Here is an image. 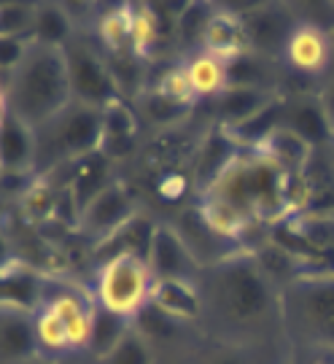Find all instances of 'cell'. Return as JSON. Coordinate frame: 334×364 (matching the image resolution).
Segmentation results:
<instances>
[{
    "mask_svg": "<svg viewBox=\"0 0 334 364\" xmlns=\"http://www.w3.org/2000/svg\"><path fill=\"white\" fill-rule=\"evenodd\" d=\"M197 289L203 311L194 329L200 335L243 348L294 353L286 335L283 289L262 270L251 248L205 267Z\"/></svg>",
    "mask_w": 334,
    "mask_h": 364,
    "instance_id": "obj_1",
    "label": "cell"
},
{
    "mask_svg": "<svg viewBox=\"0 0 334 364\" xmlns=\"http://www.w3.org/2000/svg\"><path fill=\"white\" fill-rule=\"evenodd\" d=\"M197 197H210L227 205L248 227L264 224L272 230L305 213L310 203V183L308 176L289 173L257 149H240L227 170Z\"/></svg>",
    "mask_w": 334,
    "mask_h": 364,
    "instance_id": "obj_2",
    "label": "cell"
},
{
    "mask_svg": "<svg viewBox=\"0 0 334 364\" xmlns=\"http://www.w3.org/2000/svg\"><path fill=\"white\" fill-rule=\"evenodd\" d=\"M70 103H73V87H70L65 49L33 41L25 63L9 78H3V111L41 130Z\"/></svg>",
    "mask_w": 334,
    "mask_h": 364,
    "instance_id": "obj_3",
    "label": "cell"
},
{
    "mask_svg": "<svg viewBox=\"0 0 334 364\" xmlns=\"http://www.w3.org/2000/svg\"><path fill=\"white\" fill-rule=\"evenodd\" d=\"M283 318L296 359L334 353V270L302 273L283 289Z\"/></svg>",
    "mask_w": 334,
    "mask_h": 364,
    "instance_id": "obj_4",
    "label": "cell"
},
{
    "mask_svg": "<svg viewBox=\"0 0 334 364\" xmlns=\"http://www.w3.org/2000/svg\"><path fill=\"white\" fill-rule=\"evenodd\" d=\"M97 299L73 284H57L49 289L43 308L36 313L38 346L43 356L70 359L90 348L92 324H95Z\"/></svg>",
    "mask_w": 334,
    "mask_h": 364,
    "instance_id": "obj_5",
    "label": "cell"
},
{
    "mask_svg": "<svg viewBox=\"0 0 334 364\" xmlns=\"http://www.w3.org/2000/svg\"><path fill=\"white\" fill-rule=\"evenodd\" d=\"M103 122L105 111L87 103H73L46 122L38 130V159L36 176L46 178L49 173L76 165L78 159L103 149Z\"/></svg>",
    "mask_w": 334,
    "mask_h": 364,
    "instance_id": "obj_6",
    "label": "cell"
},
{
    "mask_svg": "<svg viewBox=\"0 0 334 364\" xmlns=\"http://www.w3.org/2000/svg\"><path fill=\"white\" fill-rule=\"evenodd\" d=\"M156 278L151 264L141 254L122 251L105 257L95 275V299L97 305L111 313H119L129 321H135L143 308L151 302Z\"/></svg>",
    "mask_w": 334,
    "mask_h": 364,
    "instance_id": "obj_7",
    "label": "cell"
},
{
    "mask_svg": "<svg viewBox=\"0 0 334 364\" xmlns=\"http://www.w3.org/2000/svg\"><path fill=\"white\" fill-rule=\"evenodd\" d=\"M65 57H68V70H70L73 100L103 108V111L108 105L124 100V92L116 81L108 54L97 43H92L90 36H78L65 49Z\"/></svg>",
    "mask_w": 334,
    "mask_h": 364,
    "instance_id": "obj_8",
    "label": "cell"
},
{
    "mask_svg": "<svg viewBox=\"0 0 334 364\" xmlns=\"http://www.w3.org/2000/svg\"><path fill=\"white\" fill-rule=\"evenodd\" d=\"M243 16L248 33V52L281 63L286 43L299 25L294 3H230Z\"/></svg>",
    "mask_w": 334,
    "mask_h": 364,
    "instance_id": "obj_9",
    "label": "cell"
},
{
    "mask_svg": "<svg viewBox=\"0 0 334 364\" xmlns=\"http://www.w3.org/2000/svg\"><path fill=\"white\" fill-rule=\"evenodd\" d=\"M135 216H138L135 192L129 189L127 181L116 178L111 186H105L103 192L78 213L76 227L84 237H92V240H97V246H103L105 240H111Z\"/></svg>",
    "mask_w": 334,
    "mask_h": 364,
    "instance_id": "obj_10",
    "label": "cell"
},
{
    "mask_svg": "<svg viewBox=\"0 0 334 364\" xmlns=\"http://www.w3.org/2000/svg\"><path fill=\"white\" fill-rule=\"evenodd\" d=\"M283 68L289 76L323 81L334 70V33L299 22L286 43Z\"/></svg>",
    "mask_w": 334,
    "mask_h": 364,
    "instance_id": "obj_11",
    "label": "cell"
},
{
    "mask_svg": "<svg viewBox=\"0 0 334 364\" xmlns=\"http://www.w3.org/2000/svg\"><path fill=\"white\" fill-rule=\"evenodd\" d=\"M146 259L151 264V273H154L156 281H165V278L197 281L200 273H203V267H200V262L194 259L186 240L181 237V232L167 219L156 224Z\"/></svg>",
    "mask_w": 334,
    "mask_h": 364,
    "instance_id": "obj_12",
    "label": "cell"
},
{
    "mask_svg": "<svg viewBox=\"0 0 334 364\" xmlns=\"http://www.w3.org/2000/svg\"><path fill=\"white\" fill-rule=\"evenodd\" d=\"M52 284V278L41 273L36 264L22 259H6L0 273V302L3 308L38 313L49 297Z\"/></svg>",
    "mask_w": 334,
    "mask_h": 364,
    "instance_id": "obj_13",
    "label": "cell"
},
{
    "mask_svg": "<svg viewBox=\"0 0 334 364\" xmlns=\"http://www.w3.org/2000/svg\"><path fill=\"white\" fill-rule=\"evenodd\" d=\"M281 127L296 132V135H299L305 144L313 146L316 151H321V149L329 151L334 144L316 92H286V95H283Z\"/></svg>",
    "mask_w": 334,
    "mask_h": 364,
    "instance_id": "obj_14",
    "label": "cell"
},
{
    "mask_svg": "<svg viewBox=\"0 0 334 364\" xmlns=\"http://www.w3.org/2000/svg\"><path fill=\"white\" fill-rule=\"evenodd\" d=\"M283 95L286 92L259 90V87H230L221 97L213 100V124H219L227 132L240 130L264 111H270Z\"/></svg>",
    "mask_w": 334,
    "mask_h": 364,
    "instance_id": "obj_15",
    "label": "cell"
},
{
    "mask_svg": "<svg viewBox=\"0 0 334 364\" xmlns=\"http://www.w3.org/2000/svg\"><path fill=\"white\" fill-rule=\"evenodd\" d=\"M189 364H296L294 353H278V351H259V348H243V346H230L219 343L197 329L186 346L181 348Z\"/></svg>",
    "mask_w": 334,
    "mask_h": 364,
    "instance_id": "obj_16",
    "label": "cell"
},
{
    "mask_svg": "<svg viewBox=\"0 0 334 364\" xmlns=\"http://www.w3.org/2000/svg\"><path fill=\"white\" fill-rule=\"evenodd\" d=\"M38 130L9 111L0 114V165L9 176H36Z\"/></svg>",
    "mask_w": 334,
    "mask_h": 364,
    "instance_id": "obj_17",
    "label": "cell"
},
{
    "mask_svg": "<svg viewBox=\"0 0 334 364\" xmlns=\"http://www.w3.org/2000/svg\"><path fill=\"white\" fill-rule=\"evenodd\" d=\"M143 124L141 117L135 111V105L127 100L108 105L105 108V122H103V151L111 162H127L132 156H138L143 149L141 144Z\"/></svg>",
    "mask_w": 334,
    "mask_h": 364,
    "instance_id": "obj_18",
    "label": "cell"
},
{
    "mask_svg": "<svg viewBox=\"0 0 334 364\" xmlns=\"http://www.w3.org/2000/svg\"><path fill=\"white\" fill-rule=\"evenodd\" d=\"M41 356L36 313L0 308V359L3 364H27Z\"/></svg>",
    "mask_w": 334,
    "mask_h": 364,
    "instance_id": "obj_19",
    "label": "cell"
},
{
    "mask_svg": "<svg viewBox=\"0 0 334 364\" xmlns=\"http://www.w3.org/2000/svg\"><path fill=\"white\" fill-rule=\"evenodd\" d=\"M116 162H111L103 151H95V154L78 159L76 165H70V183H68V195H70V203H73V213H81V210L90 205L95 197L103 192L105 186L119 178L114 170Z\"/></svg>",
    "mask_w": 334,
    "mask_h": 364,
    "instance_id": "obj_20",
    "label": "cell"
},
{
    "mask_svg": "<svg viewBox=\"0 0 334 364\" xmlns=\"http://www.w3.org/2000/svg\"><path fill=\"white\" fill-rule=\"evenodd\" d=\"M203 52H210L221 60H232L248 52V33H245L243 16L232 6H216V14L210 19L203 41Z\"/></svg>",
    "mask_w": 334,
    "mask_h": 364,
    "instance_id": "obj_21",
    "label": "cell"
},
{
    "mask_svg": "<svg viewBox=\"0 0 334 364\" xmlns=\"http://www.w3.org/2000/svg\"><path fill=\"white\" fill-rule=\"evenodd\" d=\"M183 73H186V84L192 97L200 100H216L221 97L227 87H230V68L227 60H221L210 52H197L186 60H181Z\"/></svg>",
    "mask_w": 334,
    "mask_h": 364,
    "instance_id": "obj_22",
    "label": "cell"
},
{
    "mask_svg": "<svg viewBox=\"0 0 334 364\" xmlns=\"http://www.w3.org/2000/svg\"><path fill=\"white\" fill-rule=\"evenodd\" d=\"M151 305L181 324L197 326L200 311H203L197 281H181V278L156 281L154 291H151Z\"/></svg>",
    "mask_w": 334,
    "mask_h": 364,
    "instance_id": "obj_23",
    "label": "cell"
},
{
    "mask_svg": "<svg viewBox=\"0 0 334 364\" xmlns=\"http://www.w3.org/2000/svg\"><path fill=\"white\" fill-rule=\"evenodd\" d=\"M257 151L267 154L270 159H275L281 168H286L289 173H299V176H308V170L313 168V159H316V149L310 144H305L296 132L286 130V127H275L270 130L257 146Z\"/></svg>",
    "mask_w": 334,
    "mask_h": 364,
    "instance_id": "obj_24",
    "label": "cell"
},
{
    "mask_svg": "<svg viewBox=\"0 0 334 364\" xmlns=\"http://www.w3.org/2000/svg\"><path fill=\"white\" fill-rule=\"evenodd\" d=\"M78 38V27L68 11V3H54V0H38V19H36V33L33 41L54 49H68Z\"/></svg>",
    "mask_w": 334,
    "mask_h": 364,
    "instance_id": "obj_25",
    "label": "cell"
},
{
    "mask_svg": "<svg viewBox=\"0 0 334 364\" xmlns=\"http://www.w3.org/2000/svg\"><path fill=\"white\" fill-rule=\"evenodd\" d=\"M132 332V321L119 316V313H111L97 305L95 311V324H92V338H90V348H87V356L90 359H103L114 351L122 340Z\"/></svg>",
    "mask_w": 334,
    "mask_h": 364,
    "instance_id": "obj_26",
    "label": "cell"
},
{
    "mask_svg": "<svg viewBox=\"0 0 334 364\" xmlns=\"http://www.w3.org/2000/svg\"><path fill=\"white\" fill-rule=\"evenodd\" d=\"M36 19H38L36 0H3L0 3V38L33 41Z\"/></svg>",
    "mask_w": 334,
    "mask_h": 364,
    "instance_id": "obj_27",
    "label": "cell"
},
{
    "mask_svg": "<svg viewBox=\"0 0 334 364\" xmlns=\"http://www.w3.org/2000/svg\"><path fill=\"white\" fill-rule=\"evenodd\" d=\"M95 364H156V351L154 346L143 338L141 332L135 329V324H132V332H129L127 338L122 340L108 356L97 359Z\"/></svg>",
    "mask_w": 334,
    "mask_h": 364,
    "instance_id": "obj_28",
    "label": "cell"
},
{
    "mask_svg": "<svg viewBox=\"0 0 334 364\" xmlns=\"http://www.w3.org/2000/svg\"><path fill=\"white\" fill-rule=\"evenodd\" d=\"M30 46H33L30 38H0V76H11L14 70L25 63Z\"/></svg>",
    "mask_w": 334,
    "mask_h": 364,
    "instance_id": "obj_29",
    "label": "cell"
},
{
    "mask_svg": "<svg viewBox=\"0 0 334 364\" xmlns=\"http://www.w3.org/2000/svg\"><path fill=\"white\" fill-rule=\"evenodd\" d=\"M316 95H318V103H321L326 127H329V132H332V138H334V70L323 78L321 87L316 90Z\"/></svg>",
    "mask_w": 334,
    "mask_h": 364,
    "instance_id": "obj_30",
    "label": "cell"
},
{
    "mask_svg": "<svg viewBox=\"0 0 334 364\" xmlns=\"http://www.w3.org/2000/svg\"><path fill=\"white\" fill-rule=\"evenodd\" d=\"M296 364H334V353H316V356H305V359H296Z\"/></svg>",
    "mask_w": 334,
    "mask_h": 364,
    "instance_id": "obj_31",
    "label": "cell"
},
{
    "mask_svg": "<svg viewBox=\"0 0 334 364\" xmlns=\"http://www.w3.org/2000/svg\"><path fill=\"white\" fill-rule=\"evenodd\" d=\"M63 364H95V362H92L87 353H81V356H70V359H63Z\"/></svg>",
    "mask_w": 334,
    "mask_h": 364,
    "instance_id": "obj_32",
    "label": "cell"
},
{
    "mask_svg": "<svg viewBox=\"0 0 334 364\" xmlns=\"http://www.w3.org/2000/svg\"><path fill=\"white\" fill-rule=\"evenodd\" d=\"M329 156H332V168H334V144H332V149H329Z\"/></svg>",
    "mask_w": 334,
    "mask_h": 364,
    "instance_id": "obj_33",
    "label": "cell"
}]
</instances>
